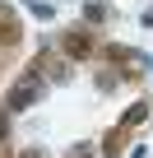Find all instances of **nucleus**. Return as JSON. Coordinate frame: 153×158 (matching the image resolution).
<instances>
[{
    "label": "nucleus",
    "instance_id": "1",
    "mask_svg": "<svg viewBox=\"0 0 153 158\" xmlns=\"http://www.w3.org/2000/svg\"><path fill=\"white\" fill-rule=\"evenodd\" d=\"M37 89H42V84H37V74H28L23 84H19L14 93H10V112H19V107H28V102L37 98Z\"/></svg>",
    "mask_w": 153,
    "mask_h": 158
}]
</instances>
